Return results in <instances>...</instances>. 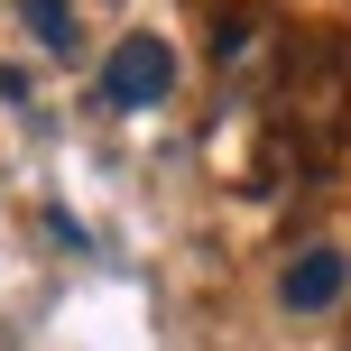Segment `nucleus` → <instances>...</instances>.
<instances>
[{
	"instance_id": "obj_4",
	"label": "nucleus",
	"mask_w": 351,
	"mask_h": 351,
	"mask_svg": "<svg viewBox=\"0 0 351 351\" xmlns=\"http://www.w3.org/2000/svg\"><path fill=\"white\" fill-rule=\"evenodd\" d=\"M19 19H28L37 47H56V56L74 47V0H19Z\"/></svg>"
},
{
	"instance_id": "obj_2",
	"label": "nucleus",
	"mask_w": 351,
	"mask_h": 351,
	"mask_svg": "<svg viewBox=\"0 0 351 351\" xmlns=\"http://www.w3.org/2000/svg\"><path fill=\"white\" fill-rule=\"evenodd\" d=\"M167 93H176V47L148 37V28H130L121 47L102 56V102L111 111H158Z\"/></svg>"
},
{
	"instance_id": "obj_3",
	"label": "nucleus",
	"mask_w": 351,
	"mask_h": 351,
	"mask_svg": "<svg viewBox=\"0 0 351 351\" xmlns=\"http://www.w3.org/2000/svg\"><path fill=\"white\" fill-rule=\"evenodd\" d=\"M342 287H351V259H342L333 241H315V250H296V259H287L278 305H287V315H324V305H342Z\"/></svg>"
},
{
	"instance_id": "obj_1",
	"label": "nucleus",
	"mask_w": 351,
	"mask_h": 351,
	"mask_svg": "<svg viewBox=\"0 0 351 351\" xmlns=\"http://www.w3.org/2000/svg\"><path fill=\"white\" fill-rule=\"evenodd\" d=\"M268 139L296 176H324L351 148V37L315 28L296 47H278V74H268Z\"/></svg>"
}]
</instances>
